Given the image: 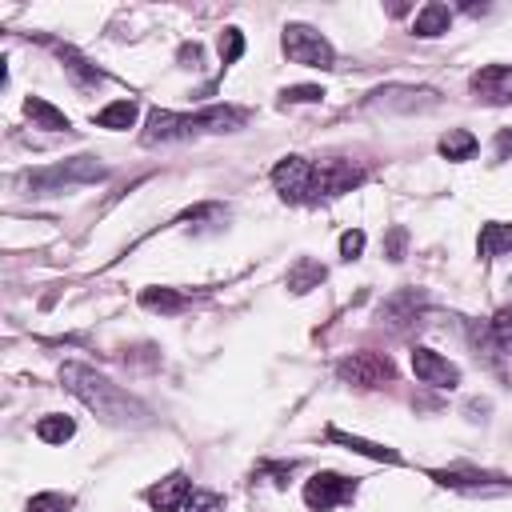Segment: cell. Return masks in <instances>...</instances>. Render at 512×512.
<instances>
[{
	"instance_id": "obj_7",
	"label": "cell",
	"mask_w": 512,
	"mask_h": 512,
	"mask_svg": "<svg viewBox=\"0 0 512 512\" xmlns=\"http://www.w3.org/2000/svg\"><path fill=\"white\" fill-rule=\"evenodd\" d=\"M440 488H452V492H504L512 488V480L496 476V472H484V468H472V464H452V468H432L428 472Z\"/></svg>"
},
{
	"instance_id": "obj_5",
	"label": "cell",
	"mask_w": 512,
	"mask_h": 512,
	"mask_svg": "<svg viewBox=\"0 0 512 512\" xmlns=\"http://www.w3.org/2000/svg\"><path fill=\"white\" fill-rule=\"evenodd\" d=\"M280 48L292 64L300 68H320L328 72L336 64V48L328 44L324 32H316L312 24H284V36H280Z\"/></svg>"
},
{
	"instance_id": "obj_10",
	"label": "cell",
	"mask_w": 512,
	"mask_h": 512,
	"mask_svg": "<svg viewBox=\"0 0 512 512\" xmlns=\"http://www.w3.org/2000/svg\"><path fill=\"white\" fill-rule=\"evenodd\" d=\"M468 88H472V96L480 104H492V108L512 104V64H484V68H476Z\"/></svg>"
},
{
	"instance_id": "obj_25",
	"label": "cell",
	"mask_w": 512,
	"mask_h": 512,
	"mask_svg": "<svg viewBox=\"0 0 512 512\" xmlns=\"http://www.w3.org/2000/svg\"><path fill=\"white\" fill-rule=\"evenodd\" d=\"M488 332H492V344L500 356H512V308H500L492 320H488Z\"/></svg>"
},
{
	"instance_id": "obj_4",
	"label": "cell",
	"mask_w": 512,
	"mask_h": 512,
	"mask_svg": "<svg viewBox=\"0 0 512 512\" xmlns=\"http://www.w3.org/2000/svg\"><path fill=\"white\" fill-rule=\"evenodd\" d=\"M272 188L288 204H316L320 200V172L308 156H284L272 168Z\"/></svg>"
},
{
	"instance_id": "obj_18",
	"label": "cell",
	"mask_w": 512,
	"mask_h": 512,
	"mask_svg": "<svg viewBox=\"0 0 512 512\" xmlns=\"http://www.w3.org/2000/svg\"><path fill=\"white\" fill-rule=\"evenodd\" d=\"M24 116L32 120V128H44V132H68V128H72L68 116H64L56 104H48L44 96H28V100H24Z\"/></svg>"
},
{
	"instance_id": "obj_9",
	"label": "cell",
	"mask_w": 512,
	"mask_h": 512,
	"mask_svg": "<svg viewBox=\"0 0 512 512\" xmlns=\"http://www.w3.org/2000/svg\"><path fill=\"white\" fill-rule=\"evenodd\" d=\"M412 372H416V380L420 384H428V388H460V368L448 360V356H440L436 348H424V344H416L412 348Z\"/></svg>"
},
{
	"instance_id": "obj_12",
	"label": "cell",
	"mask_w": 512,
	"mask_h": 512,
	"mask_svg": "<svg viewBox=\"0 0 512 512\" xmlns=\"http://www.w3.org/2000/svg\"><path fill=\"white\" fill-rule=\"evenodd\" d=\"M188 496H192V480H188L184 472H172V476H164L160 484L144 488V500L152 504V512H184Z\"/></svg>"
},
{
	"instance_id": "obj_6",
	"label": "cell",
	"mask_w": 512,
	"mask_h": 512,
	"mask_svg": "<svg viewBox=\"0 0 512 512\" xmlns=\"http://www.w3.org/2000/svg\"><path fill=\"white\" fill-rule=\"evenodd\" d=\"M336 376L356 388H380V384L396 380V364L384 352H352V356L336 360Z\"/></svg>"
},
{
	"instance_id": "obj_23",
	"label": "cell",
	"mask_w": 512,
	"mask_h": 512,
	"mask_svg": "<svg viewBox=\"0 0 512 512\" xmlns=\"http://www.w3.org/2000/svg\"><path fill=\"white\" fill-rule=\"evenodd\" d=\"M72 436H76L72 416L48 412V416H40V420H36V440H44V444H64V440H72Z\"/></svg>"
},
{
	"instance_id": "obj_32",
	"label": "cell",
	"mask_w": 512,
	"mask_h": 512,
	"mask_svg": "<svg viewBox=\"0 0 512 512\" xmlns=\"http://www.w3.org/2000/svg\"><path fill=\"white\" fill-rule=\"evenodd\" d=\"M512 156V128H500L496 132V160H508Z\"/></svg>"
},
{
	"instance_id": "obj_31",
	"label": "cell",
	"mask_w": 512,
	"mask_h": 512,
	"mask_svg": "<svg viewBox=\"0 0 512 512\" xmlns=\"http://www.w3.org/2000/svg\"><path fill=\"white\" fill-rule=\"evenodd\" d=\"M364 244H368V236H364L360 228H348V232L340 236V256H344V260H356V256L364 252Z\"/></svg>"
},
{
	"instance_id": "obj_3",
	"label": "cell",
	"mask_w": 512,
	"mask_h": 512,
	"mask_svg": "<svg viewBox=\"0 0 512 512\" xmlns=\"http://www.w3.org/2000/svg\"><path fill=\"white\" fill-rule=\"evenodd\" d=\"M104 176H108V168H104L96 156H68V160H60V164L24 172L20 184H28L32 196H52V192H64V188L96 184V180H104Z\"/></svg>"
},
{
	"instance_id": "obj_15",
	"label": "cell",
	"mask_w": 512,
	"mask_h": 512,
	"mask_svg": "<svg viewBox=\"0 0 512 512\" xmlns=\"http://www.w3.org/2000/svg\"><path fill=\"white\" fill-rule=\"evenodd\" d=\"M52 48H56V56L64 60V72H68V80L76 84V88H96V84H104V72L88 60V56H80L72 44H60V40H52Z\"/></svg>"
},
{
	"instance_id": "obj_17",
	"label": "cell",
	"mask_w": 512,
	"mask_h": 512,
	"mask_svg": "<svg viewBox=\"0 0 512 512\" xmlns=\"http://www.w3.org/2000/svg\"><path fill=\"white\" fill-rule=\"evenodd\" d=\"M448 28H452V8H448V4H440V0L424 4V8L412 16V32H416V36H424V40L444 36Z\"/></svg>"
},
{
	"instance_id": "obj_24",
	"label": "cell",
	"mask_w": 512,
	"mask_h": 512,
	"mask_svg": "<svg viewBox=\"0 0 512 512\" xmlns=\"http://www.w3.org/2000/svg\"><path fill=\"white\" fill-rule=\"evenodd\" d=\"M324 280V264H316L312 256H300L292 268H288V288L292 292H308V288H316Z\"/></svg>"
},
{
	"instance_id": "obj_22",
	"label": "cell",
	"mask_w": 512,
	"mask_h": 512,
	"mask_svg": "<svg viewBox=\"0 0 512 512\" xmlns=\"http://www.w3.org/2000/svg\"><path fill=\"white\" fill-rule=\"evenodd\" d=\"M140 304L148 312H160V316H176L180 308H188V296L176 292V288H144L140 292Z\"/></svg>"
},
{
	"instance_id": "obj_8",
	"label": "cell",
	"mask_w": 512,
	"mask_h": 512,
	"mask_svg": "<svg viewBox=\"0 0 512 512\" xmlns=\"http://www.w3.org/2000/svg\"><path fill=\"white\" fill-rule=\"evenodd\" d=\"M352 496H356V480L340 472H316L312 480H304V504L312 512H328L336 504H348Z\"/></svg>"
},
{
	"instance_id": "obj_28",
	"label": "cell",
	"mask_w": 512,
	"mask_h": 512,
	"mask_svg": "<svg viewBox=\"0 0 512 512\" xmlns=\"http://www.w3.org/2000/svg\"><path fill=\"white\" fill-rule=\"evenodd\" d=\"M280 100H284V104H320V100H324V88H320V84H288V88L280 92Z\"/></svg>"
},
{
	"instance_id": "obj_2",
	"label": "cell",
	"mask_w": 512,
	"mask_h": 512,
	"mask_svg": "<svg viewBox=\"0 0 512 512\" xmlns=\"http://www.w3.org/2000/svg\"><path fill=\"white\" fill-rule=\"evenodd\" d=\"M248 120L244 108L236 104H208L200 112H172V108H152L140 132V144L156 148V144H176V140H192L204 132H236Z\"/></svg>"
},
{
	"instance_id": "obj_29",
	"label": "cell",
	"mask_w": 512,
	"mask_h": 512,
	"mask_svg": "<svg viewBox=\"0 0 512 512\" xmlns=\"http://www.w3.org/2000/svg\"><path fill=\"white\" fill-rule=\"evenodd\" d=\"M184 512H224V496L220 492H208V488H192Z\"/></svg>"
},
{
	"instance_id": "obj_19",
	"label": "cell",
	"mask_w": 512,
	"mask_h": 512,
	"mask_svg": "<svg viewBox=\"0 0 512 512\" xmlns=\"http://www.w3.org/2000/svg\"><path fill=\"white\" fill-rule=\"evenodd\" d=\"M136 116H140L136 100H112V104H104L100 112H92V124H96V128H108V132H124V128L136 124Z\"/></svg>"
},
{
	"instance_id": "obj_30",
	"label": "cell",
	"mask_w": 512,
	"mask_h": 512,
	"mask_svg": "<svg viewBox=\"0 0 512 512\" xmlns=\"http://www.w3.org/2000/svg\"><path fill=\"white\" fill-rule=\"evenodd\" d=\"M404 244H408V228L404 224H392L388 228V240H384V256L388 260H404Z\"/></svg>"
},
{
	"instance_id": "obj_21",
	"label": "cell",
	"mask_w": 512,
	"mask_h": 512,
	"mask_svg": "<svg viewBox=\"0 0 512 512\" xmlns=\"http://www.w3.org/2000/svg\"><path fill=\"white\" fill-rule=\"evenodd\" d=\"M436 148H440V156H444V160H472L480 144H476V136H472L468 128H448V132L440 136V144H436Z\"/></svg>"
},
{
	"instance_id": "obj_16",
	"label": "cell",
	"mask_w": 512,
	"mask_h": 512,
	"mask_svg": "<svg viewBox=\"0 0 512 512\" xmlns=\"http://www.w3.org/2000/svg\"><path fill=\"white\" fill-rule=\"evenodd\" d=\"M328 440L332 444H344L348 452H360L368 460H380V464H404V456L388 444H376V440H364V436H352V432H340V428H328Z\"/></svg>"
},
{
	"instance_id": "obj_20",
	"label": "cell",
	"mask_w": 512,
	"mask_h": 512,
	"mask_svg": "<svg viewBox=\"0 0 512 512\" xmlns=\"http://www.w3.org/2000/svg\"><path fill=\"white\" fill-rule=\"evenodd\" d=\"M512 248V224H504V220H488L484 228H480V236H476V252H480V260H492V256H500V252H508Z\"/></svg>"
},
{
	"instance_id": "obj_27",
	"label": "cell",
	"mask_w": 512,
	"mask_h": 512,
	"mask_svg": "<svg viewBox=\"0 0 512 512\" xmlns=\"http://www.w3.org/2000/svg\"><path fill=\"white\" fill-rule=\"evenodd\" d=\"M72 496L68 492H36L28 500V512H72Z\"/></svg>"
},
{
	"instance_id": "obj_1",
	"label": "cell",
	"mask_w": 512,
	"mask_h": 512,
	"mask_svg": "<svg viewBox=\"0 0 512 512\" xmlns=\"http://www.w3.org/2000/svg\"><path fill=\"white\" fill-rule=\"evenodd\" d=\"M60 380H64V388H68L88 412H96V416L108 420V424H140V420L148 416V408H144L128 388L112 384L108 376H100V372L88 368V364H76V360L60 364Z\"/></svg>"
},
{
	"instance_id": "obj_26",
	"label": "cell",
	"mask_w": 512,
	"mask_h": 512,
	"mask_svg": "<svg viewBox=\"0 0 512 512\" xmlns=\"http://www.w3.org/2000/svg\"><path fill=\"white\" fill-rule=\"evenodd\" d=\"M216 48H220V64H224V68L236 64V60L244 56V32H240V28H224L220 40H216Z\"/></svg>"
},
{
	"instance_id": "obj_13",
	"label": "cell",
	"mask_w": 512,
	"mask_h": 512,
	"mask_svg": "<svg viewBox=\"0 0 512 512\" xmlns=\"http://www.w3.org/2000/svg\"><path fill=\"white\" fill-rule=\"evenodd\" d=\"M316 172H320V196H344L364 184V168L352 160H328L316 164Z\"/></svg>"
},
{
	"instance_id": "obj_14",
	"label": "cell",
	"mask_w": 512,
	"mask_h": 512,
	"mask_svg": "<svg viewBox=\"0 0 512 512\" xmlns=\"http://www.w3.org/2000/svg\"><path fill=\"white\" fill-rule=\"evenodd\" d=\"M424 304H428V296H424L420 288H400V292H392V296L380 304V320L392 324V328H404V324H412V320L420 316Z\"/></svg>"
},
{
	"instance_id": "obj_11",
	"label": "cell",
	"mask_w": 512,
	"mask_h": 512,
	"mask_svg": "<svg viewBox=\"0 0 512 512\" xmlns=\"http://www.w3.org/2000/svg\"><path fill=\"white\" fill-rule=\"evenodd\" d=\"M372 108H384V112H424L436 104V92L432 88H412V84H388V88H376Z\"/></svg>"
}]
</instances>
